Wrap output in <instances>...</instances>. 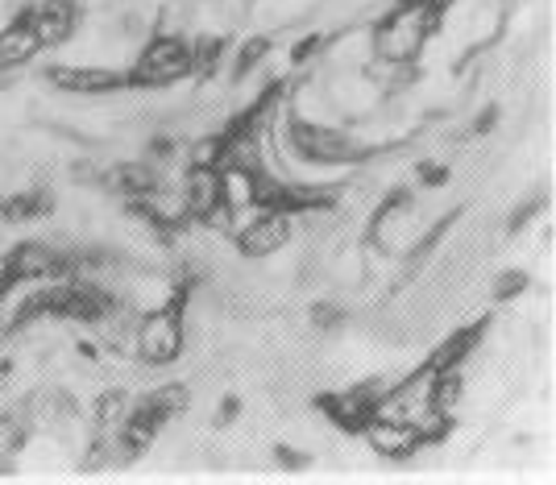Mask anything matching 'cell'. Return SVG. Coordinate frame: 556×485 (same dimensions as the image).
I'll return each instance as SVG.
<instances>
[{
  "label": "cell",
  "instance_id": "1",
  "mask_svg": "<svg viewBox=\"0 0 556 485\" xmlns=\"http://www.w3.org/2000/svg\"><path fill=\"white\" fill-rule=\"evenodd\" d=\"M453 0H394V9L374 25V59L403 67L416 63L428 38L441 29Z\"/></svg>",
  "mask_w": 556,
  "mask_h": 485
},
{
  "label": "cell",
  "instance_id": "2",
  "mask_svg": "<svg viewBox=\"0 0 556 485\" xmlns=\"http://www.w3.org/2000/svg\"><path fill=\"white\" fill-rule=\"evenodd\" d=\"M187 403H191V394H187V386H179V382L146 391L138 403H129L125 419L116 423V432H113L116 452H121L125 461H134V457H141V452H150V444L159 439V432H163L175 416H184Z\"/></svg>",
  "mask_w": 556,
  "mask_h": 485
},
{
  "label": "cell",
  "instance_id": "3",
  "mask_svg": "<svg viewBox=\"0 0 556 485\" xmlns=\"http://www.w3.org/2000/svg\"><path fill=\"white\" fill-rule=\"evenodd\" d=\"M187 299H191V291L175 286V295H170L163 307L146 311V316L138 320V336H134V345H138L141 366L163 370V366H175V361H179V353H184Z\"/></svg>",
  "mask_w": 556,
  "mask_h": 485
},
{
  "label": "cell",
  "instance_id": "4",
  "mask_svg": "<svg viewBox=\"0 0 556 485\" xmlns=\"http://www.w3.org/2000/svg\"><path fill=\"white\" fill-rule=\"evenodd\" d=\"M287 141L303 162H316V166H353V162H366L370 150L357 138H349L345 129H332V125H316V120H300L291 116L287 120Z\"/></svg>",
  "mask_w": 556,
  "mask_h": 485
},
{
  "label": "cell",
  "instance_id": "5",
  "mask_svg": "<svg viewBox=\"0 0 556 485\" xmlns=\"http://www.w3.org/2000/svg\"><path fill=\"white\" fill-rule=\"evenodd\" d=\"M191 75V42L175 38V34H159L150 38L141 59L129 67V79H134V92L141 88H166V84H179Z\"/></svg>",
  "mask_w": 556,
  "mask_h": 485
},
{
  "label": "cell",
  "instance_id": "6",
  "mask_svg": "<svg viewBox=\"0 0 556 485\" xmlns=\"http://www.w3.org/2000/svg\"><path fill=\"white\" fill-rule=\"evenodd\" d=\"M387 391H391V382L378 378V382H362V386H353V391L316 394V411L328 416V423H337L341 432H357V436H362V427L378 416Z\"/></svg>",
  "mask_w": 556,
  "mask_h": 485
},
{
  "label": "cell",
  "instance_id": "7",
  "mask_svg": "<svg viewBox=\"0 0 556 485\" xmlns=\"http://www.w3.org/2000/svg\"><path fill=\"white\" fill-rule=\"evenodd\" d=\"M179 195H184L187 220L212 225V220L229 216V212H225V175H220V166H195V162H191Z\"/></svg>",
  "mask_w": 556,
  "mask_h": 485
},
{
  "label": "cell",
  "instance_id": "8",
  "mask_svg": "<svg viewBox=\"0 0 556 485\" xmlns=\"http://www.w3.org/2000/svg\"><path fill=\"white\" fill-rule=\"evenodd\" d=\"M362 436H366V444H370L378 457H387V461H407V457H416L419 448H428L416 419H403V416H374L370 423L362 427Z\"/></svg>",
  "mask_w": 556,
  "mask_h": 485
},
{
  "label": "cell",
  "instance_id": "9",
  "mask_svg": "<svg viewBox=\"0 0 556 485\" xmlns=\"http://www.w3.org/2000/svg\"><path fill=\"white\" fill-rule=\"evenodd\" d=\"M47 79L59 92L71 95H116V92H134V79L129 71L116 67H50Z\"/></svg>",
  "mask_w": 556,
  "mask_h": 485
},
{
  "label": "cell",
  "instance_id": "10",
  "mask_svg": "<svg viewBox=\"0 0 556 485\" xmlns=\"http://www.w3.org/2000/svg\"><path fill=\"white\" fill-rule=\"evenodd\" d=\"M295 232V216L287 212H257L245 229L237 232V250L245 257H270L278 254Z\"/></svg>",
  "mask_w": 556,
  "mask_h": 485
},
{
  "label": "cell",
  "instance_id": "11",
  "mask_svg": "<svg viewBox=\"0 0 556 485\" xmlns=\"http://www.w3.org/2000/svg\"><path fill=\"white\" fill-rule=\"evenodd\" d=\"M22 22L34 29L38 47L54 50L75 34V4H71V0H34L22 13Z\"/></svg>",
  "mask_w": 556,
  "mask_h": 485
},
{
  "label": "cell",
  "instance_id": "12",
  "mask_svg": "<svg viewBox=\"0 0 556 485\" xmlns=\"http://www.w3.org/2000/svg\"><path fill=\"white\" fill-rule=\"evenodd\" d=\"M104 187L109 191H116L125 204L129 200H141V195H150L154 187H163V175H159V166L154 162H116V166H109L104 170Z\"/></svg>",
  "mask_w": 556,
  "mask_h": 485
},
{
  "label": "cell",
  "instance_id": "13",
  "mask_svg": "<svg viewBox=\"0 0 556 485\" xmlns=\"http://www.w3.org/2000/svg\"><path fill=\"white\" fill-rule=\"evenodd\" d=\"M54 212V195L47 187H29V191H17L9 200H0V220L9 225H25V220H42Z\"/></svg>",
  "mask_w": 556,
  "mask_h": 485
},
{
  "label": "cell",
  "instance_id": "14",
  "mask_svg": "<svg viewBox=\"0 0 556 485\" xmlns=\"http://www.w3.org/2000/svg\"><path fill=\"white\" fill-rule=\"evenodd\" d=\"M38 38H34V29L17 17V22L9 25V29H0V71H13V67H25L29 59H38Z\"/></svg>",
  "mask_w": 556,
  "mask_h": 485
},
{
  "label": "cell",
  "instance_id": "15",
  "mask_svg": "<svg viewBox=\"0 0 556 485\" xmlns=\"http://www.w3.org/2000/svg\"><path fill=\"white\" fill-rule=\"evenodd\" d=\"M412 212V191L407 187H394L391 195L374 208V220H370V241H378V245H387L391 241V232L399 229V220Z\"/></svg>",
  "mask_w": 556,
  "mask_h": 485
},
{
  "label": "cell",
  "instance_id": "16",
  "mask_svg": "<svg viewBox=\"0 0 556 485\" xmlns=\"http://www.w3.org/2000/svg\"><path fill=\"white\" fill-rule=\"evenodd\" d=\"M129 411V394L125 391H109L96 398V416H92V436H113L116 423Z\"/></svg>",
  "mask_w": 556,
  "mask_h": 485
},
{
  "label": "cell",
  "instance_id": "17",
  "mask_svg": "<svg viewBox=\"0 0 556 485\" xmlns=\"http://www.w3.org/2000/svg\"><path fill=\"white\" fill-rule=\"evenodd\" d=\"M220 54H225V38H216V34H204V38H195L191 42V75H212V71L220 67Z\"/></svg>",
  "mask_w": 556,
  "mask_h": 485
},
{
  "label": "cell",
  "instance_id": "18",
  "mask_svg": "<svg viewBox=\"0 0 556 485\" xmlns=\"http://www.w3.org/2000/svg\"><path fill=\"white\" fill-rule=\"evenodd\" d=\"M266 50H270V38H250L245 47L237 50V59H232V84H241V79H250L257 67H262V59H266Z\"/></svg>",
  "mask_w": 556,
  "mask_h": 485
},
{
  "label": "cell",
  "instance_id": "19",
  "mask_svg": "<svg viewBox=\"0 0 556 485\" xmlns=\"http://www.w3.org/2000/svg\"><path fill=\"white\" fill-rule=\"evenodd\" d=\"M312 323H316L320 332H337V328L345 323V311H341L337 303H316V307H312Z\"/></svg>",
  "mask_w": 556,
  "mask_h": 485
},
{
  "label": "cell",
  "instance_id": "20",
  "mask_svg": "<svg viewBox=\"0 0 556 485\" xmlns=\"http://www.w3.org/2000/svg\"><path fill=\"white\" fill-rule=\"evenodd\" d=\"M548 208V195H532V200H528V204H523V208L515 212V216H510V225L507 229L510 232H519V229H528V220H535V216H540V212Z\"/></svg>",
  "mask_w": 556,
  "mask_h": 485
},
{
  "label": "cell",
  "instance_id": "21",
  "mask_svg": "<svg viewBox=\"0 0 556 485\" xmlns=\"http://www.w3.org/2000/svg\"><path fill=\"white\" fill-rule=\"evenodd\" d=\"M523 286H528V275L523 270H510L494 282V299H515V295H523Z\"/></svg>",
  "mask_w": 556,
  "mask_h": 485
},
{
  "label": "cell",
  "instance_id": "22",
  "mask_svg": "<svg viewBox=\"0 0 556 485\" xmlns=\"http://www.w3.org/2000/svg\"><path fill=\"white\" fill-rule=\"evenodd\" d=\"M320 47H325V38H320V34H307V38H300V42L291 47V63H295V67H303L307 59H316V50H320Z\"/></svg>",
  "mask_w": 556,
  "mask_h": 485
},
{
  "label": "cell",
  "instance_id": "23",
  "mask_svg": "<svg viewBox=\"0 0 556 485\" xmlns=\"http://www.w3.org/2000/svg\"><path fill=\"white\" fill-rule=\"evenodd\" d=\"M419 187H444L448 183V166H441V162H419Z\"/></svg>",
  "mask_w": 556,
  "mask_h": 485
},
{
  "label": "cell",
  "instance_id": "24",
  "mask_svg": "<svg viewBox=\"0 0 556 485\" xmlns=\"http://www.w3.org/2000/svg\"><path fill=\"white\" fill-rule=\"evenodd\" d=\"M275 461L282 464V469H303V464H307V457H303V452H295V448H287V444H278Z\"/></svg>",
  "mask_w": 556,
  "mask_h": 485
},
{
  "label": "cell",
  "instance_id": "25",
  "mask_svg": "<svg viewBox=\"0 0 556 485\" xmlns=\"http://www.w3.org/2000/svg\"><path fill=\"white\" fill-rule=\"evenodd\" d=\"M237 411H241V398H237V394H229V398L220 403V423H232V419H237Z\"/></svg>",
  "mask_w": 556,
  "mask_h": 485
},
{
  "label": "cell",
  "instance_id": "26",
  "mask_svg": "<svg viewBox=\"0 0 556 485\" xmlns=\"http://www.w3.org/2000/svg\"><path fill=\"white\" fill-rule=\"evenodd\" d=\"M494 120H498V109H494V104H490L486 113L478 116V125H473V133H490V129H494Z\"/></svg>",
  "mask_w": 556,
  "mask_h": 485
}]
</instances>
